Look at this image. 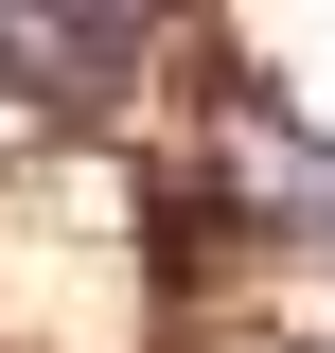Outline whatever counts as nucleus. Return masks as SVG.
Wrapping results in <instances>:
<instances>
[{
	"label": "nucleus",
	"instance_id": "1",
	"mask_svg": "<svg viewBox=\"0 0 335 353\" xmlns=\"http://www.w3.org/2000/svg\"><path fill=\"white\" fill-rule=\"evenodd\" d=\"M124 71H141V0H0V106L106 124Z\"/></svg>",
	"mask_w": 335,
	"mask_h": 353
},
{
	"label": "nucleus",
	"instance_id": "2",
	"mask_svg": "<svg viewBox=\"0 0 335 353\" xmlns=\"http://www.w3.org/2000/svg\"><path fill=\"white\" fill-rule=\"evenodd\" d=\"M212 194V230H283V248H335V141H300L283 106H230V176H194Z\"/></svg>",
	"mask_w": 335,
	"mask_h": 353
},
{
	"label": "nucleus",
	"instance_id": "3",
	"mask_svg": "<svg viewBox=\"0 0 335 353\" xmlns=\"http://www.w3.org/2000/svg\"><path fill=\"white\" fill-rule=\"evenodd\" d=\"M141 18H159V0H141Z\"/></svg>",
	"mask_w": 335,
	"mask_h": 353
}]
</instances>
